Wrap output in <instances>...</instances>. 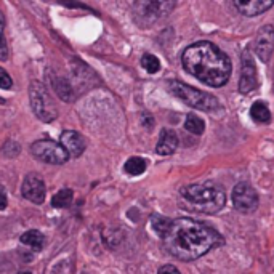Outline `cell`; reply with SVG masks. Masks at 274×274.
Wrapping results in <instances>:
<instances>
[{
    "label": "cell",
    "mask_w": 274,
    "mask_h": 274,
    "mask_svg": "<svg viewBox=\"0 0 274 274\" xmlns=\"http://www.w3.org/2000/svg\"><path fill=\"white\" fill-rule=\"evenodd\" d=\"M157 274H180V271L176 269L175 266H172V264H165V266H162L159 269Z\"/></svg>",
    "instance_id": "cell-26"
},
{
    "label": "cell",
    "mask_w": 274,
    "mask_h": 274,
    "mask_svg": "<svg viewBox=\"0 0 274 274\" xmlns=\"http://www.w3.org/2000/svg\"><path fill=\"white\" fill-rule=\"evenodd\" d=\"M47 74H48V80H50V85L52 88L55 90V93L60 96V98L63 101H66V103H71L72 100L76 98V92H74V87L71 85L69 80L58 74V72H55L53 69H48L47 71Z\"/></svg>",
    "instance_id": "cell-12"
},
{
    "label": "cell",
    "mask_w": 274,
    "mask_h": 274,
    "mask_svg": "<svg viewBox=\"0 0 274 274\" xmlns=\"http://www.w3.org/2000/svg\"><path fill=\"white\" fill-rule=\"evenodd\" d=\"M272 50H274V28L266 24V26H263L258 31V34H256L255 53L263 63H268Z\"/></svg>",
    "instance_id": "cell-11"
},
{
    "label": "cell",
    "mask_w": 274,
    "mask_h": 274,
    "mask_svg": "<svg viewBox=\"0 0 274 274\" xmlns=\"http://www.w3.org/2000/svg\"><path fill=\"white\" fill-rule=\"evenodd\" d=\"M173 7L175 2H136L133 5L135 21L141 28H149L151 24L165 18L173 10Z\"/></svg>",
    "instance_id": "cell-6"
},
{
    "label": "cell",
    "mask_w": 274,
    "mask_h": 274,
    "mask_svg": "<svg viewBox=\"0 0 274 274\" xmlns=\"http://www.w3.org/2000/svg\"><path fill=\"white\" fill-rule=\"evenodd\" d=\"M0 154L5 157H16L20 154V144L16 141H7L0 149Z\"/></svg>",
    "instance_id": "cell-24"
},
{
    "label": "cell",
    "mask_w": 274,
    "mask_h": 274,
    "mask_svg": "<svg viewBox=\"0 0 274 274\" xmlns=\"http://www.w3.org/2000/svg\"><path fill=\"white\" fill-rule=\"evenodd\" d=\"M63 148L68 151L69 157H79L84 154L87 148V141L82 135L76 130H64L60 136Z\"/></svg>",
    "instance_id": "cell-13"
},
{
    "label": "cell",
    "mask_w": 274,
    "mask_h": 274,
    "mask_svg": "<svg viewBox=\"0 0 274 274\" xmlns=\"http://www.w3.org/2000/svg\"><path fill=\"white\" fill-rule=\"evenodd\" d=\"M170 92L176 96V98H180L181 101L186 103L188 106L194 108V109L212 112V111H218L221 108L218 100H216L213 95L202 92V90H197V88L191 87L188 84L178 82V80H172L170 82Z\"/></svg>",
    "instance_id": "cell-4"
},
{
    "label": "cell",
    "mask_w": 274,
    "mask_h": 274,
    "mask_svg": "<svg viewBox=\"0 0 274 274\" xmlns=\"http://www.w3.org/2000/svg\"><path fill=\"white\" fill-rule=\"evenodd\" d=\"M29 101L32 112L42 122H53L58 117V108L53 103L47 87L39 80H32L29 85Z\"/></svg>",
    "instance_id": "cell-5"
},
{
    "label": "cell",
    "mask_w": 274,
    "mask_h": 274,
    "mask_svg": "<svg viewBox=\"0 0 274 274\" xmlns=\"http://www.w3.org/2000/svg\"><path fill=\"white\" fill-rule=\"evenodd\" d=\"M21 244L32 248V250H42L45 244V236L37 229H29L20 237Z\"/></svg>",
    "instance_id": "cell-16"
},
{
    "label": "cell",
    "mask_w": 274,
    "mask_h": 274,
    "mask_svg": "<svg viewBox=\"0 0 274 274\" xmlns=\"http://www.w3.org/2000/svg\"><path fill=\"white\" fill-rule=\"evenodd\" d=\"M72 199H74V192L69 188L60 189L52 199V205L56 208H68L72 204Z\"/></svg>",
    "instance_id": "cell-18"
},
{
    "label": "cell",
    "mask_w": 274,
    "mask_h": 274,
    "mask_svg": "<svg viewBox=\"0 0 274 274\" xmlns=\"http://www.w3.org/2000/svg\"><path fill=\"white\" fill-rule=\"evenodd\" d=\"M232 204L237 210L244 213L253 212L258 207V194L252 188V184H248L247 181H240L232 189Z\"/></svg>",
    "instance_id": "cell-8"
},
{
    "label": "cell",
    "mask_w": 274,
    "mask_h": 274,
    "mask_svg": "<svg viewBox=\"0 0 274 274\" xmlns=\"http://www.w3.org/2000/svg\"><path fill=\"white\" fill-rule=\"evenodd\" d=\"M180 194L194 210L202 213L220 212L226 202L224 191L215 183L188 184L181 188Z\"/></svg>",
    "instance_id": "cell-3"
},
{
    "label": "cell",
    "mask_w": 274,
    "mask_h": 274,
    "mask_svg": "<svg viewBox=\"0 0 274 274\" xmlns=\"http://www.w3.org/2000/svg\"><path fill=\"white\" fill-rule=\"evenodd\" d=\"M250 116L255 122L258 124H268L271 120V112L268 109V106L263 101H255L250 108Z\"/></svg>",
    "instance_id": "cell-17"
},
{
    "label": "cell",
    "mask_w": 274,
    "mask_h": 274,
    "mask_svg": "<svg viewBox=\"0 0 274 274\" xmlns=\"http://www.w3.org/2000/svg\"><path fill=\"white\" fill-rule=\"evenodd\" d=\"M176 148H178V135H176L172 128H164V130L160 132L156 152L160 156H170L176 151Z\"/></svg>",
    "instance_id": "cell-15"
},
{
    "label": "cell",
    "mask_w": 274,
    "mask_h": 274,
    "mask_svg": "<svg viewBox=\"0 0 274 274\" xmlns=\"http://www.w3.org/2000/svg\"><path fill=\"white\" fill-rule=\"evenodd\" d=\"M8 60V45L5 40V16L0 12V61Z\"/></svg>",
    "instance_id": "cell-22"
},
{
    "label": "cell",
    "mask_w": 274,
    "mask_h": 274,
    "mask_svg": "<svg viewBox=\"0 0 274 274\" xmlns=\"http://www.w3.org/2000/svg\"><path fill=\"white\" fill-rule=\"evenodd\" d=\"M31 154L40 162L52 164V165H63L69 160L68 151L63 148V144L53 140H39L31 144Z\"/></svg>",
    "instance_id": "cell-7"
},
{
    "label": "cell",
    "mask_w": 274,
    "mask_h": 274,
    "mask_svg": "<svg viewBox=\"0 0 274 274\" xmlns=\"http://www.w3.org/2000/svg\"><path fill=\"white\" fill-rule=\"evenodd\" d=\"M20 274H31V272H28V271H26V272H20Z\"/></svg>",
    "instance_id": "cell-28"
},
{
    "label": "cell",
    "mask_w": 274,
    "mask_h": 274,
    "mask_svg": "<svg viewBox=\"0 0 274 274\" xmlns=\"http://www.w3.org/2000/svg\"><path fill=\"white\" fill-rule=\"evenodd\" d=\"M184 128L194 135H202L205 130V124L204 120L197 117L196 114H188L186 120H184Z\"/></svg>",
    "instance_id": "cell-20"
},
{
    "label": "cell",
    "mask_w": 274,
    "mask_h": 274,
    "mask_svg": "<svg viewBox=\"0 0 274 274\" xmlns=\"http://www.w3.org/2000/svg\"><path fill=\"white\" fill-rule=\"evenodd\" d=\"M168 223H170V220L165 218V216H160V215H152V218H151L152 229L157 232L159 237L164 236V232H165V229L168 226Z\"/></svg>",
    "instance_id": "cell-23"
},
{
    "label": "cell",
    "mask_w": 274,
    "mask_h": 274,
    "mask_svg": "<svg viewBox=\"0 0 274 274\" xmlns=\"http://www.w3.org/2000/svg\"><path fill=\"white\" fill-rule=\"evenodd\" d=\"M21 194L24 199H28L32 204H44L47 191H45V183L44 178L39 173H28L24 176V181L21 184Z\"/></svg>",
    "instance_id": "cell-9"
},
{
    "label": "cell",
    "mask_w": 274,
    "mask_h": 274,
    "mask_svg": "<svg viewBox=\"0 0 274 274\" xmlns=\"http://www.w3.org/2000/svg\"><path fill=\"white\" fill-rule=\"evenodd\" d=\"M146 167H148V162L144 160L143 157H130L125 162L124 168H125V172L128 175H132V176H136V175H141L144 173V170H146Z\"/></svg>",
    "instance_id": "cell-19"
},
{
    "label": "cell",
    "mask_w": 274,
    "mask_h": 274,
    "mask_svg": "<svg viewBox=\"0 0 274 274\" xmlns=\"http://www.w3.org/2000/svg\"><path fill=\"white\" fill-rule=\"evenodd\" d=\"M168 253L181 261H192L223 244V237L207 224L192 218L170 220L160 237Z\"/></svg>",
    "instance_id": "cell-1"
},
{
    "label": "cell",
    "mask_w": 274,
    "mask_h": 274,
    "mask_svg": "<svg viewBox=\"0 0 274 274\" xmlns=\"http://www.w3.org/2000/svg\"><path fill=\"white\" fill-rule=\"evenodd\" d=\"M183 68L208 87H221L231 76V61L212 42L189 45L181 56Z\"/></svg>",
    "instance_id": "cell-2"
},
{
    "label": "cell",
    "mask_w": 274,
    "mask_h": 274,
    "mask_svg": "<svg viewBox=\"0 0 274 274\" xmlns=\"http://www.w3.org/2000/svg\"><path fill=\"white\" fill-rule=\"evenodd\" d=\"M13 87V80L10 77V74L4 69L0 68V88H4V90H10Z\"/></svg>",
    "instance_id": "cell-25"
},
{
    "label": "cell",
    "mask_w": 274,
    "mask_h": 274,
    "mask_svg": "<svg viewBox=\"0 0 274 274\" xmlns=\"http://www.w3.org/2000/svg\"><path fill=\"white\" fill-rule=\"evenodd\" d=\"M84 274H87V272H84Z\"/></svg>",
    "instance_id": "cell-29"
},
{
    "label": "cell",
    "mask_w": 274,
    "mask_h": 274,
    "mask_svg": "<svg viewBox=\"0 0 274 274\" xmlns=\"http://www.w3.org/2000/svg\"><path fill=\"white\" fill-rule=\"evenodd\" d=\"M141 64H143V68L149 72V74H156V72L160 69V61H159V58H157V56H154V55H151V53L143 55Z\"/></svg>",
    "instance_id": "cell-21"
},
{
    "label": "cell",
    "mask_w": 274,
    "mask_h": 274,
    "mask_svg": "<svg viewBox=\"0 0 274 274\" xmlns=\"http://www.w3.org/2000/svg\"><path fill=\"white\" fill-rule=\"evenodd\" d=\"M258 87V79H256V68L253 63V56L248 50L242 53V69H240V80H239V90L240 93H252Z\"/></svg>",
    "instance_id": "cell-10"
},
{
    "label": "cell",
    "mask_w": 274,
    "mask_h": 274,
    "mask_svg": "<svg viewBox=\"0 0 274 274\" xmlns=\"http://www.w3.org/2000/svg\"><path fill=\"white\" fill-rule=\"evenodd\" d=\"M274 5V0H237L234 7L244 16H258Z\"/></svg>",
    "instance_id": "cell-14"
},
{
    "label": "cell",
    "mask_w": 274,
    "mask_h": 274,
    "mask_svg": "<svg viewBox=\"0 0 274 274\" xmlns=\"http://www.w3.org/2000/svg\"><path fill=\"white\" fill-rule=\"evenodd\" d=\"M8 205V200H7V192L5 189L0 186V210H5Z\"/></svg>",
    "instance_id": "cell-27"
}]
</instances>
